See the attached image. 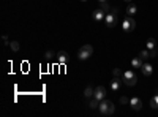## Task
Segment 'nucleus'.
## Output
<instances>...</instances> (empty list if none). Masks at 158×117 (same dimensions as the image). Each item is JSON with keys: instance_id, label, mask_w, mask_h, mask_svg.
I'll use <instances>...</instances> for the list:
<instances>
[{"instance_id": "9b49d317", "label": "nucleus", "mask_w": 158, "mask_h": 117, "mask_svg": "<svg viewBox=\"0 0 158 117\" xmlns=\"http://www.w3.org/2000/svg\"><path fill=\"white\" fill-rule=\"evenodd\" d=\"M141 70H142V74L144 76H150L153 73V67H152L150 63H144L142 67H141Z\"/></svg>"}, {"instance_id": "1a4fd4ad", "label": "nucleus", "mask_w": 158, "mask_h": 117, "mask_svg": "<svg viewBox=\"0 0 158 117\" xmlns=\"http://www.w3.org/2000/svg\"><path fill=\"white\" fill-rule=\"evenodd\" d=\"M130 105H131V108H133L135 111H139L142 108V101L138 97H133V98H130Z\"/></svg>"}, {"instance_id": "b1692460", "label": "nucleus", "mask_w": 158, "mask_h": 117, "mask_svg": "<svg viewBox=\"0 0 158 117\" xmlns=\"http://www.w3.org/2000/svg\"><path fill=\"white\" fill-rule=\"evenodd\" d=\"M2 40H3V44H10V43H8V36H6V35H3V36H2Z\"/></svg>"}, {"instance_id": "a878e982", "label": "nucleus", "mask_w": 158, "mask_h": 117, "mask_svg": "<svg viewBox=\"0 0 158 117\" xmlns=\"http://www.w3.org/2000/svg\"><path fill=\"white\" fill-rule=\"evenodd\" d=\"M98 2H101V3H103V2H108V0H98Z\"/></svg>"}, {"instance_id": "4be33fe9", "label": "nucleus", "mask_w": 158, "mask_h": 117, "mask_svg": "<svg viewBox=\"0 0 158 117\" xmlns=\"http://www.w3.org/2000/svg\"><path fill=\"white\" fill-rule=\"evenodd\" d=\"M120 103H122V105H127V103H130V100L123 95V97H120Z\"/></svg>"}, {"instance_id": "a211bd4d", "label": "nucleus", "mask_w": 158, "mask_h": 117, "mask_svg": "<svg viewBox=\"0 0 158 117\" xmlns=\"http://www.w3.org/2000/svg\"><path fill=\"white\" fill-rule=\"evenodd\" d=\"M155 44H156V41L153 40V38H149V40H147V49H149V51L155 49Z\"/></svg>"}, {"instance_id": "7ed1b4c3", "label": "nucleus", "mask_w": 158, "mask_h": 117, "mask_svg": "<svg viewBox=\"0 0 158 117\" xmlns=\"http://www.w3.org/2000/svg\"><path fill=\"white\" fill-rule=\"evenodd\" d=\"M92 54H94V48H92V44H84L81 49H79L77 59H79V60H87Z\"/></svg>"}, {"instance_id": "2eb2a0df", "label": "nucleus", "mask_w": 158, "mask_h": 117, "mask_svg": "<svg viewBox=\"0 0 158 117\" xmlns=\"http://www.w3.org/2000/svg\"><path fill=\"white\" fill-rule=\"evenodd\" d=\"M98 106H100V101H98L97 98L92 97V100H90V103H89V108H90V109H97Z\"/></svg>"}, {"instance_id": "9d476101", "label": "nucleus", "mask_w": 158, "mask_h": 117, "mask_svg": "<svg viewBox=\"0 0 158 117\" xmlns=\"http://www.w3.org/2000/svg\"><path fill=\"white\" fill-rule=\"evenodd\" d=\"M122 79L120 77H117V76H114V79L111 81V90H114V92H117L118 89H120V86H122Z\"/></svg>"}, {"instance_id": "bb28decb", "label": "nucleus", "mask_w": 158, "mask_h": 117, "mask_svg": "<svg viewBox=\"0 0 158 117\" xmlns=\"http://www.w3.org/2000/svg\"><path fill=\"white\" fill-rule=\"evenodd\" d=\"M125 2H128V3H131V0H125Z\"/></svg>"}, {"instance_id": "20e7f679", "label": "nucleus", "mask_w": 158, "mask_h": 117, "mask_svg": "<svg viewBox=\"0 0 158 117\" xmlns=\"http://www.w3.org/2000/svg\"><path fill=\"white\" fill-rule=\"evenodd\" d=\"M122 29H123L125 32H133V30L136 29V21L131 18V16H128V18L123 19V22H122Z\"/></svg>"}, {"instance_id": "ddd939ff", "label": "nucleus", "mask_w": 158, "mask_h": 117, "mask_svg": "<svg viewBox=\"0 0 158 117\" xmlns=\"http://www.w3.org/2000/svg\"><path fill=\"white\" fill-rule=\"evenodd\" d=\"M136 11H138L136 5H135V3H130L128 8H127V15H128V16H135V15H136Z\"/></svg>"}, {"instance_id": "f8f14e48", "label": "nucleus", "mask_w": 158, "mask_h": 117, "mask_svg": "<svg viewBox=\"0 0 158 117\" xmlns=\"http://www.w3.org/2000/svg\"><path fill=\"white\" fill-rule=\"evenodd\" d=\"M142 59L141 57H135L133 60H131V67H133V68H141L142 67Z\"/></svg>"}, {"instance_id": "f3484780", "label": "nucleus", "mask_w": 158, "mask_h": 117, "mask_svg": "<svg viewBox=\"0 0 158 117\" xmlns=\"http://www.w3.org/2000/svg\"><path fill=\"white\" fill-rule=\"evenodd\" d=\"M139 57H141L142 60L150 59V51H141V52H139Z\"/></svg>"}, {"instance_id": "6ab92c4d", "label": "nucleus", "mask_w": 158, "mask_h": 117, "mask_svg": "<svg viewBox=\"0 0 158 117\" xmlns=\"http://www.w3.org/2000/svg\"><path fill=\"white\" fill-rule=\"evenodd\" d=\"M100 8H101V10H103V11H104V13H111V5H109V3H108V2H103V3H101V6H100Z\"/></svg>"}, {"instance_id": "5701e85b", "label": "nucleus", "mask_w": 158, "mask_h": 117, "mask_svg": "<svg viewBox=\"0 0 158 117\" xmlns=\"http://www.w3.org/2000/svg\"><path fill=\"white\" fill-rule=\"evenodd\" d=\"M122 74H123V73H122L120 70H118V68H114V76H117V77H118V76H122Z\"/></svg>"}, {"instance_id": "0eeeda50", "label": "nucleus", "mask_w": 158, "mask_h": 117, "mask_svg": "<svg viewBox=\"0 0 158 117\" xmlns=\"http://www.w3.org/2000/svg\"><path fill=\"white\" fill-rule=\"evenodd\" d=\"M92 18H94V21H97V22L104 21V18H106V13H104L101 8H98V10H95V11H94V15H92Z\"/></svg>"}, {"instance_id": "f257e3e1", "label": "nucleus", "mask_w": 158, "mask_h": 117, "mask_svg": "<svg viewBox=\"0 0 158 117\" xmlns=\"http://www.w3.org/2000/svg\"><path fill=\"white\" fill-rule=\"evenodd\" d=\"M98 111H100V114H103V115H111V114L115 111V106H114L112 101H109V100L104 98L103 101H100Z\"/></svg>"}, {"instance_id": "393cba45", "label": "nucleus", "mask_w": 158, "mask_h": 117, "mask_svg": "<svg viewBox=\"0 0 158 117\" xmlns=\"http://www.w3.org/2000/svg\"><path fill=\"white\" fill-rule=\"evenodd\" d=\"M156 54H158L156 49H152V51H150V57H156Z\"/></svg>"}, {"instance_id": "cd10ccee", "label": "nucleus", "mask_w": 158, "mask_h": 117, "mask_svg": "<svg viewBox=\"0 0 158 117\" xmlns=\"http://www.w3.org/2000/svg\"><path fill=\"white\" fill-rule=\"evenodd\" d=\"M81 2H87V0H81Z\"/></svg>"}, {"instance_id": "dca6fc26", "label": "nucleus", "mask_w": 158, "mask_h": 117, "mask_svg": "<svg viewBox=\"0 0 158 117\" xmlns=\"http://www.w3.org/2000/svg\"><path fill=\"white\" fill-rule=\"evenodd\" d=\"M150 106H152L153 109H158V94L153 95V98L150 100Z\"/></svg>"}, {"instance_id": "aec40b11", "label": "nucleus", "mask_w": 158, "mask_h": 117, "mask_svg": "<svg viewBox=\"0 0 158 117\" xmlns=\"http://www.w3.org/2000/svg\"><path fill=\"white\" fill-rule=\"evenodd\" d=\"M10 48L15 51V52H18V51H19V43L18 41H10Z\"/></svg>"}, {"instance_id": "f03ea898", "label": "nucleus", "mask_w": 158, "mask_h": 117, "mask_svg": "<svg viewBox=\"0 0 158 117\" xmlns=\"http://www.w3.org/2000/svg\"><path fill=\"white\" fill-rule=\"evenodd\" d=\"M122 81H123V84H127L128 87H133V86H136V82H138V77H136V74H135L133 70H125L123 74H122Z\"/></svg>"}, {"instance_id": "39448f33", "label": "nucleus", "mask_w": 158, "mask_h": 117, "mask_svg": "<svg viewBox=\"0 0 158 117\" xmlns=\"http://www.w3.org/2000/svg\"><path fill=\"white\" fill-rule=\"evenodd\" d=\"M94 98H97L98 101H103L104 98H106V89H104L103 86L97 87L95 92H94Z\"/></svg>"}, {"instance_id": "423d86ee", "label": "nucleus", "mask_w": 158, "mask_h": 117, "mask_svg": "<svg viewBox=\"0 0 158 117\" xmlns=\"http://www.w3.org/2000/svg\"><path fill=\"white\" fill-rule=\"evenodd\" d=\"M104 22H106V25H108V27H114V25L117 24V15H115V13H108V15H106V18H104Z\"/></svg>"}, {"instance_id": "412c9836", "label": "nucleus", "mask_w": 158, "mask_h": 117, "mask_svg": "<svg viewBox=\"0 0 158 117\" xmlns=\"http://www.w3.org/2000/svg\"><path fill=\"white\" fill-rule=\"evenodd\" d=\"M44 57H46V60H51L52 57H54V52H52V51H48V52L44 54Z\"/></svg>"}, {"instance_id": "6e6552de", "label": "nucleus", "mask_w": 158, "mask_h": 117, "mask_svg": "<svg viewBox=\"0 0 158 117\" xmlns=\"http://www.w3.org/2000/svg\"><path fill=\"white\" fill-rule=\"evenodd\" d=\"M56 56H57V60H59V63H67V62L70 60V56H68V52H67V51H59V52H57Z\"/></svg>"}, {"instance_id": "4468645a", "label": "nucleus", "mask_w": 158, "mask_h": 117, "mask_svg": "<svg viewBox=\"0 0 158 117\" xmlns=\"http://www.w3.org/2000/svg\"><path fill=\"white\" fill-rule=\"evenodd\" d=\"M94 92H95V89L90 87V86H87L85 90H84V97H85V98H92V97H94Z\"/></svg>"}]
</instances>
